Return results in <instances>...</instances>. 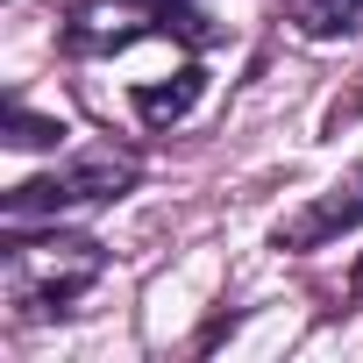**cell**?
Here are the masks:
<instances>
[{
  "label": "cell",
  "instance_id": "6da1fadb",
  "mask_svg": "<svg viewBox=\"0 0 363 363\" xmlns=\"http://www.w3.org/2000/svg\"><path fill=\"white\" fill-rule=\"evenodd\" d=\"M100 278H107V250H100L93 235H72L65 221H50L43 235L8 228L0 292H8L15 320H57V313H72Z\"/></svg>",
  "mask_w": 363,
  "mask_h": 363
},
{
  "label": "cell",
  "instance_id": "5b68a950",
  "mask_svg": "<svg viewBox=\"0 0 363 363\" xmlns=\"http://www.w3.org/2000/svg\"><path fill=\"white\" fill-rule=\"evenodd\" d=\"M200 93H207V72H200V65H186V72H178V86H135V114H143L150 128H164V121H186Z\"/></svg>",
  "mask_w": 363,
  "mask_h": 363
},
{
  "label": "cell",
  "instance_id": "3957f363",
  "mask_svg": "<svg viewBox=\"0 0 363 363\" xmlns=\"http://www.w3.org/2000/svg\"><path fill=\"white\" fill-rule=\"evenodd\" d=\"M143 36H171V43H221V29L207 22L200 0H79V15L65 22V50L72 57H114Z\"/></svg>",
  "mask_w": 363,
  "mask_h": 363
},
{
  "label": "cell",
  "instance_id": "7a4b0ae2",
  "mask_svg": "<svg viewBox=\"0 0 363 363\" xmlns=\"http://www.w3.org/2000/svg\"><path fill=\"white\" fill-rule=\"evenodd\" d=\"M135 178H143V157H135V150L93 143V150H79L72 164H57V171L29 178V186H15L8 207H0V221H8V228L79 221V214H100V207H114L121 193H135Z\"/></svg>",
  "mask_w": 363,
  "mask_h": 363
},
{
  "label": "cell",
  "instance_id": "8992f818",
  "mask_svg": "<svg viewBox=\"0 0 363 363\" xmlns=\"http://www.w3.org/2000/svg\"><path fill=\"white\" fill-rule=\"evenodd\" d=\"M299 36H349L363 22V0H285Z\"/></svg>",
  "mask_w": 363,
  "mask_h": 363
},
{
  "label": "cell",
  "instance_id": "277c9868",
  "mask_svg": "<svg viewBox=\"0 0 363 363\" xmlns=\"http://www.w3.org/2000/svg\"><path fill=\"white\" fill-rule=\"evenodd\" d=\"M349 228H363V164H349L320 200H306L292 221H278V250H320Z\"/></svg>",
  "mask_w": 363,
  "mask_h": 363
},
{
  "label": "cell",
  "instance_id": "52a82bcc",
  "mask_svg": "<svg viewBox=\"0 0 363 363\" xmlns=\"http://www.w3.org/2000/svg\"><path fill=\"white\" fill-rule=\"evenodd\" d=\"M8 143H15V150H50V143H65V121H43V114L15 107V114H8Z\"/></svg>",
  "mask_w": 363,
  "mask_h": 363
},
{
  "label": "cell",
  "instance_id": "ba28073f",
  "mask_svg": "<svg viewBox=\"0 0 363 363\" xmlns=\"http://www.w3.org/2000/svg\"><path fill=\"white\" fill-rule=\"evenodd\" d=\"M349 292H356V306H363V257H356V278H349Z\"/></svg>",
  "mask_w": 363,
  "mask_h": 363
}]
</instances>
